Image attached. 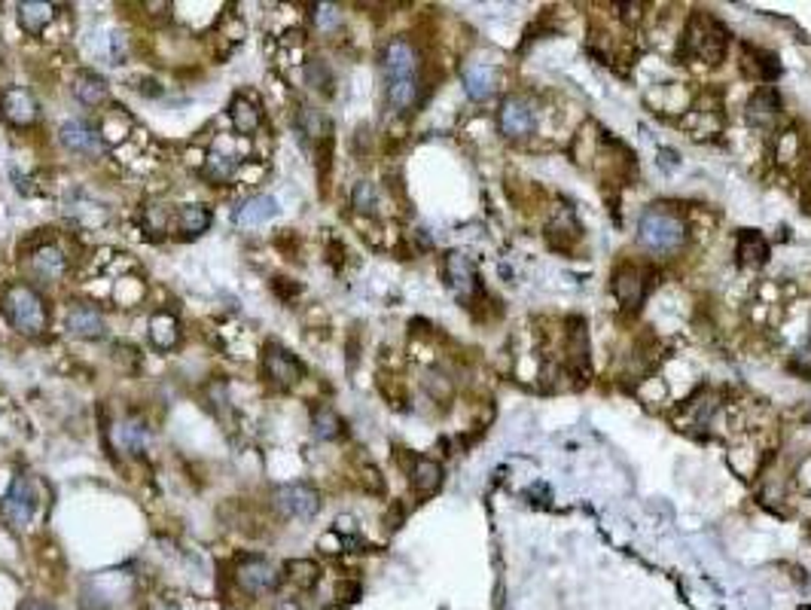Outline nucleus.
<instances>
[{"mask_svg":"<svg viewBox=\"0 0 811 610\" xmlns=\"http://www.w3.org/2000/svg\"><path fill=\"white\" fill-rule=\"evenodd\" d=\"M339 598L342 601H357V595H360V586L357 583H339Z\"/></svg>","mask_w":811,"mask_h":610,"instance_id":"72a5a7b5","label":"nucleus"},{"mask_svg":"<svg viewBox=\"0 0 811 610\" xmlns=\"http://www.w3.org/2000/svg\"><path fill=\"white\" fill-rule=\"evenodd\" d=\"M443 272H445V281H449V287L455 290L458 300L470 302L473 293L479 290V275H476L473 259L467 257V254H458V250H455V254L445 257Z\"/></svg>","mask_w":811,"mask_h":610,"instance_id":"9d476101","label":"nucleus"},{"mask_svg":"<svg viewBox=\"0 0 811 610\" xmlns=\"http://www.w3.org/2000/svg\"><path fill=\"white\" fill-rule=\"evenodd\" d=\"M781 114V95L772 86H763L754 98L748 101V119L754 125H769Z\"/></svg>","mask_w":811,"mask_h":610,"instance_id":"a211bd4d","label":"nucleus"},{"mask_svg":"<svg viewBox=\"0 0 811 610\" xmlns=\"http://www.w3.org/2000/svg\"><path fill=\"white\" fill-rule=\"evenodd\" d=\"M683 47H687L689 55L702 58V62H708V64H717L720 58L726 55V31L720 28L717 19L698 13V16L689 19Z\"/></svg>","mask_w":811,"mask_h":610,"instance_id":"20e7f679","label":"nucleus"},{"mask_svg":"<svg viewBox=\"0 0 811 610\" xmlns=\"http://www.w3.org/2000/svg\"><path fill=\"white\" fill-rule=\"evenodd\" d=\"M31 269L40 275L43 281H58L64 275V269H68V259H64V254L55 248V244H43V248L31 257Z\"/></svg>","mask_w":811,"mask_h":610,"instance_id":"aec40b11","label":"nucleus"},{"mask_svg":"<svg viewBox=\"0 0 811 610\" xmlns=\"http://www.w3.org/2000/svg\"><path fill=\"white\" fill-rule=\"evenodd\" d=\"M330 610H339V607H330Z\"/></svg>","mask_w":811,"mask_h":610,"instance_id":"58836bf2","label":"nucleus"},{"mask_svg":"<svg viewBox=\"0 0 811 610\" xmlns=\"http://www.w3.org/2000/svg\"><path fill=\"white\" fill-rule=\"evenodd\" d=\"M735 254L744 266H763L769 259V244L760 233L754 229H741L739 233V244H735Z\"/></svg>","mask_w":811,"mask_h":610,"instance_id":"b1692460","label":"nucleus"},{"mask_svg":"<svg viewBox=\"0 0 811 610\" xmlns=\"http://www.w3.org/2000/svg\"><path fill=\"white\" fill-rule=\"evenodd\" d=\"M287 577H290V583L302 586V589H311V586H317V580H321V568H317L311 559H293V562H287Z\"/></svg>","mask_w":811,"mask_h":610,"instance_id":"bb28decb","label":"nucleus"},{"mask_svg":"<svg viewBox=\"0 0 811 610\" xmlns=\"http://www.w3.org/2000/svg\"><path fill=\"white\" fill-rule=\"evenodd\" d=\"M296 125H300V131L302 135H308V138H326L330 135V119L315 107H302L300 116H296Z\"/></svg>","mask_w":811,"mask_h":610,"instance_id":"cd10ccee","label":"nucleus"},{"mask_svg":"<svg viewBox=\"0 0 811 610\" xmlns=\"http://www.w3.org/2000/svg\"><path fill=\"white\" fill-rule=\"evenodd\" d=\"M315 25L321 28V31H333V28H339V10L330 4H321L315 6Z\"/></svg>","mask_w":811,"mask_h":610,"instance_id":"473e14b6","label":"nucleus"},{"mask_svg":"<svg viewBox=\"0 0 811 610\" xmlns=\"http://www.w3.org/2000/svg\"><path fill=\"white\" fill-rule=\"evenodd\" d=\"M305 80H308V86L311 89H321V92H330V86H333V73H330V68L321 62V58H315V62L305 68Z\"/></svg>","mask_w":811,"mask_h":610,"instance_id":"7c9ffc66","label":"nucleus"},{"mask_svg":"<svg viewBox=\"0 0 811 610\" xmlns=\"http://www.w3.org/2000/svg\"><path fill=\"white\" fill-rule=\"evenodd\" d=\"M232 174H235V162L229 159V156H223V153H211V156H207V162H205V177H207V181L223 183V181H229Z\"/></svg>","mask_w":811,"mask_h":610,"instance_id":"c756f323","label":"nucleus"},{"mask_svg":"<svg viewBox=\"0 0 811 610\" xmlns=\"http://www.w3.org/2000/svg\"><path fill=\"white\" fill-rule=\"evenodd\" d=\"M384 83H388V104L397 114H406L418 101V52L409 40L397 37L384 47L382 55Z\"/></svg>","mask_w":811,"mask_h":610,"instance_id":"f257e3e1","label":"nucleus"},{"mask_svg":"<svg viewBox=\"0 0 811 610\" xmlns=\"http://www.w3.org/2000/svg\"><path fill=\"white\" fill-rule=\"evenodd\" d=\"M638 235H641V244L646 250L665 254V250L680 248L683 238H687V226H683V220L677 217L674 211H668V208H646L641 217V226H638Z\"/></svg>","mask_w":811,"mask_h":610,"instance_id":"7ed1b4c3","label":"nucleus"},{"mask_svg":"<svg viewBox=\"0 0 811 610\" xmlns=\"http://www.w3.org/2000/svg\"><path fill=\"white\" fill-rule=\"evenodd\" d=\"M412 486L421 497H430L434 492H440L443 486V467L434 458H415L412 467Z\"/></svg>","mask_w":811,"mask_h":610,"instance_id":"6ab92c4d","label":"nucleus"},{"mask_svg":"<svg viewBox=\"0 0 811 610\" xmlns=\"http://www.w3.org/2000/svg\"><path fill=\"white\" fill-rule=\"evenodd\" d=\"M351 202H354V208H357L360 214H372V211H376V205H378V202H376V190H372V183H369V181H360V183H357L354 192H351Z\"/></svg>","mask_w":811,"mask_h":610,"instance_id":"2f4dec72","label":"nucleus"},{"mask_svg":"<svg viewBox=\"0 0 811 610\" xmlns=\"http://www.w3.org/2000/svg\"><path fill=\"white\" fill-rule=\"evenodd\" d=\"M68 330L80 339H101L107 333V321L95 305L77 302L68 309Z\"/></svg>","mask_w":811,"mask_h":610,"instance_id":"ddd939ff","label":"nucleus"},{"mask_svg":"<svg viewBox=\"0 0 811 610\" xmlns=\"http://www.w3.org/2000/svg\"><path fill=\"white\" fill-rule=\"evenodd\" d=\"M263 376L269 378L275 388H293L302 378V363L290 352H284V348L269 345L263 357Z\"/></svg>","mask_w":811,"mask_h":610,"instance_id":"6e6552de","label":"nucleus"},{"mask_svg":"<svg viewBox=\"0 0 811 610\" xmlns=\"http://www.w3.org/2000/svg\"><path fill=\"white\" fill-rule=\"evenodd\" d=\"M275 217H278V202H275L272 196H250V199H244L235 211V223L244 229L263 226V223H269Z\"/></svg>","mask_w":811,"mask_h":610,"instance_id":"4468645a","label":"nucleus"},{"mask_svg":"<svg viewBox=\"0 0 811 610\" xmlns=\"http://www.w3.org/2000/svg\"><path fill=\"white\" fill-rule=\"evenodd\" d=\"M150 443V428H147L144 419L138 415H129L122 424H119V445H122L129 455H140Z\"/></svg>","mask_w":811,"mask_h":610,"instance_id":"4be33fe9","label":"nucleus"},{"mask_svg":"<svg viewBox=\"0 0 811 610\" xmlns=\"http://www.w3.org/2000/svg\"><path fill=\"white\" fill-rule=\"evenodd\" d=\"M58 140H62V147L64 150H71V153L95 156V153L104 150L101 131L95 129L92 123H86V119H68V123L58 129Z\"/></svg>","mask_w":811,"mask_h":610,"instance_id":"1a4fd4ad","label":"nucleus"},{"mask_svg":"<svg viewBox=\"0 0 811 610\" xmlns=\"http://www.w3.org/2000/svg\"><path fill=\"white\" fill-rule=\"evenodd\" d=\"M0 114L10 119L13 125H34L37 116H40V104L28 89H6L4 95H0Z\"/></svg>","mask_w":811,"mask_h":610,"instance_id":"9b49d317","label":"nucleus"},{"mask_svg":"<svg viewBox=\"0 0 811 610\" xmlns=\"http://www.w3.org/2000/svg\"><path fill=\"white\" fill-rule=\"evenodd\" d=\"M272 507L284 519H315L321 510V495L308 482H284L272 492Z\"/></svg>","mask_w":811,"mask_h":610,"instance_id":"39448f33","label":"nucleus"},{"mask_svg":"<svg viewBox=\"0 0 811 610\" xmlns=\"http://www.w3.org/2000/svg\"><path fill=\"white\" fill-rule=\"evenodd\" d=\"M613 290H616V296H620L622 305H629V309L631 305H638L646 293L644 272L638 269V266H622V269L613 275Z\"/></svg>","mask_w":811,"mask_h":610,"instance_id":"2eb2a0df","label":"nucleus"},{"mask_svg":"<svg viewBox=\"0 0 811 610\" xmlns=\"http://www.w3.org/2000/svg\"><path fill=\"white\" fill-rule=\"evenodd\" d=\"M232 123L241 135H254L259 129V110L248 98H235L232 101Z\"/></svg>","mask_w":811,"mask_h":610,"instance_id":"c85d7f7f","label":"nucleus"},{"mask_svg":"<svg viewBox=\"0 0 811 610\" xmlns=\"http://www.w3.org/2000/svg\"><path fill=\"white\" fill-rule=\"evenodd\" d=\"M311 434H315L317 440H339V436L345 434V421H342L330 406H321L311 412Z\"/></svg>","mask_w":811,"mask_h":610,"instance_id":"a878e982","label":"nucleus"},{"mask_svg":"<svg viewBox=\"0 0 811 610\" xmlns=\"http://www.w3.org/2000/svg\"><path fill=\"white\" fill-rule=\"evenodd\" d=\"M0 305H4L6 321L13 324V330H19L21 336H40L49 324V311L43 296L37 293L31 284H6L0 293Z\"/></svg>","mask_w":811,"mask_h":610,"instance_id":"f03ea898","label":"nucleus"},{"mask_svg":"<svg viewBox=\"0 0 811 610\" xmlns=\"http://www.w3.org/2000/svg\"><path fill=\"white\" fill-rule=\"evenodd\" d=\"M21 610H52V607L43 605V601H28V605H21Z\"/></svg>","mask_w":811,"mask_h":610,"instance_id":"c9c22d12","label":"nucleus"},{"mask_svg":"<svg viewBox=\"0 0 811 610\" xmlns=\"http://www.w3.org/2000/svg\"><path fill=\"white\" fill-rule=\"evenodd\" d=\"M235 583L241 586V592H248L257 598V595L278 589L281 574L269 559H263V555H244V559L235 564Z\"/></svg>","mask_w":811,"mask_h":610,"instance_id":"423d86ee","label":"nucleus"},{"mask_svg":"<svg viewBox=\"0 0 811 610\" xmlns=\"http://www.w3.org/2000/svg\"><path fill=\"white\" fill-rule=\"evenodd\" d=\"M799 610H811V607H799Z\"/></svg>","mask_w":811,"mask_h":610,"instance_id":"4c0bfd02","label":"nucleus"},{"mask_svg":"<svg viewBox=\"0 0 811 610\" xmlns=\"http://www.w3.org/2000/svg\"><path fill=\"white\" fill-rule=\"evenodd\" d=\"M34 510H37V495H34L31 482L21 476V479L13 482V488L4 495V501H0V516H4L6 525L25 528L34 519Z\"/></svg>","mask_w":811,"mask_h":610,"instance_id":"0eeeda50","label":"nucleus"},{"mask_svg":"<svg viewBox=\"0 0 811 610\" xmlns=\"http://www.w3.org/2000/svg\"><path fill=\"white\" fill-rule=\"evenodd\" d=\"M494 83H497V73L488 64H467L464 68V89L473 101L488 98L494 92Z\"/></svg>","mask_w":811,"mask_h":610,"instance_id":"412c9836","label":"nucleus"},{"mask_svg":"<svg viewBox=\"0 0 811 610\" xmlns=\"http://www.w3.org/2000/svg\"><path fill=\"white\" fill-rule=\"evenodd\" d=\"M272 610H302V605L300 601H293V598H281V601H275Z\"/></svg>","mask_w":811,"mask_h":610,"instance_id":"f704fd0d","label":"nucleus"},{"mask_svg":"<svg viewBox=\"0 0 811 610\" xmlns=\"http://www.w3.org/2000/svg\"><path fill=\"white\" fill-rule=\"evenodd\" d=\"M150 342L159 352H168L181 342V324H177L174 315L168 311H159V315L150 318Z\"/></svg>","mask_w":811,"mask_h":610,"instance_id":"5701e85b","label":"nucleus"},{"mask_svg":"<svg viewBox=\"0 0 811 610\" xmlns=\"http://www.w3.org/2000/svg\"><path fill=\"white\" fill-rule=\"evenodd\" d=\"M150 610H177V605H168V601H156Z\"/></svg>","mask_w":811,"mask_h":610,"instance_id":"e433bc0d","label":"nucleus"},{"mask_svg":"<svg viewBox=\"0 0 811 610\" xmlns=\"http://www.w3.org/2000/svg\"><path fill=\"white\" fill-rule=\"evenodd\" d=\"M73 95L86 104V107H98L107 101V80L95 71H80L73 77Z\"/></svg>","mask_w":811,"mask_h":610,"instance_id":"f3484780","label":"nucleus"},{"mask_svg":"<svg viewBox=\"0 0 811 610\" xmlns=\"http://www.w3.org/2000/svg\"><path fill=\"white\" fill-rule=\"evenodd\" d=\"M211 226V211L205 205H181L177 208V229L183 235H202Z\"/></svg>","mask_w":811,"mask_h":610,"instance_id":"393cba45","label":"nucleus"},{"mask_svg":"<svg viewBox=\"0 0 811 610\" xmlns=\"http://www.w3.org/2000/svg\"><path fill=\"white\" fill-rule=\"evenodd\" d=\"M501 131L507 138H525L534 131V110L531 104L522 98H507L501 104V114H497Z\"/></svg>","mask_w":811,"mask_h":610,"instance_id":"f8f14e48","label":"nucleus"},{"mask_svg":"<svg viewBox=\"0 0 811 610\" xmlns=\"http://www.w3.org/2000/svg\"><path fill=\"white\" fill-rule=\"evenodd\" d=\"M52 19H55V6L52 4H43V0H25V4H19V25L25 34L40 37Z\"/></svg>","mask_w":811,"mask_h":610,"instance_id":"dca6fc26","label":"nucleus"}]
</instances>
